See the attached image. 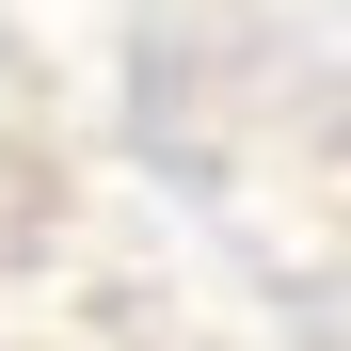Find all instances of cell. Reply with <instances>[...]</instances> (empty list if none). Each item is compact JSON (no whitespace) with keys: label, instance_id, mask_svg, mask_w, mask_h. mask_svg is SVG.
Masks as SVG:
<instances>
[]
</instances>
